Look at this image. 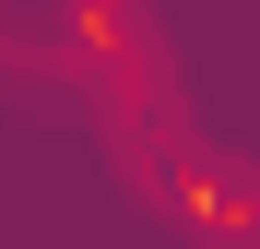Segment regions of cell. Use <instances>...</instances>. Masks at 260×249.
I'll use <instances>...</instances> for the list:
<instances>
[{
	"mask_svg": "<svg viewBox=\"0 0 260 249\" xmlns=\"http://www.w3.org/2000/svg\"><path fill=\"white\" fill-rule=\"evenodd\" d=\"M0 107H83V48L59 0H0Z\"/></svg>",
	"mask_w": 260,
	"mask_h": 249,
	"instance_id": "6da1fadb",
	"label": "cell"
}]
</instances>
